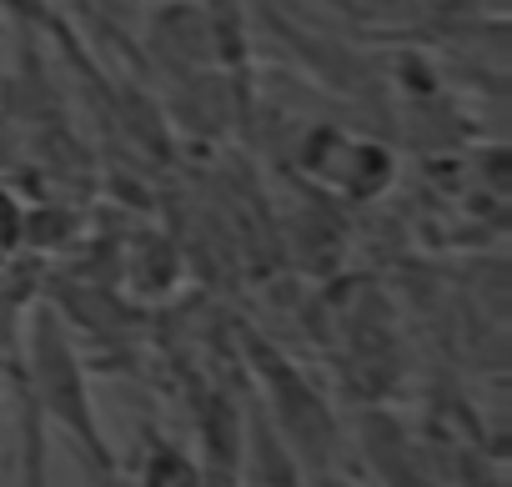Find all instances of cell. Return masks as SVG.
I'll use <instances>...</instances> for the list:
<instances>
[{"instance_id": "cell-6", "label": "cell", "mask_w": 512, "mask_h": 487, "mask_svg": "<svg viewBox=\"0 0 512 487\" xmlns=\"http://www.w3.org/2000/svg\"><path fill=\"white\" fill-rule=\"evenodd\" d=\"M16 487H51V427L21 392V482Z\"/></svg>"}, {"instance_id": "cell-2", "label": "cell", "mask_w": 512, "mask_h": 487, "mask_svg": "<svg viewBox=\"0 0 512 487\" xmlns=\"http://www.w3.org/2000/svg\"><path fill=\"white\" fill-rule=\"evenodd\" d=\"M251 362H256V377H262V387H267V402H272V427H277V437L292 447V457L297 462H307V467H327L332 457H337V417H332V407L322 402V392L277 352V347H267V342H256L251 337Z\"/></svg>"}, {"instance_id": "cell-9", "label": "cell", "mask_w": 512, "mask_h": 487, "mask_svg": "<svg viewBox=\"0 0 512 487\" xmlns=\"http://www.w3.org/2000/svg\"><path fill=\"white\" fill-rule=\"evenodd\" d=\"M322 487H342V482H327V477H322Z\"/></svg>"}, {"instance_id": "cell-1", "label": "cell", "mask_w": 512, "mask_h": 487, "mask_svg": "<svg viewBox=\"0 0 512 487\" xmlns=\"http://www.w3.org/2000/svg\"><path fill=\"white\" fill-rule=\"evenodd\" d=\"M21 392L31 397V407L41 412L46 427L66 432L71 447L101 467V472H116V452L106 442V427H101V412H96V397H91V377H86V362L76 352V337L66 327V317L41 302L26 322V382Z\"/></svg>"}, {"instance_id": "cell-4", "label": "cell", "mask_w": 512, "mask_h": 487, "mask_svg": "<svg viewBox=\"0 0 512 487\" xmlns=\"http://www.w3.org/2000/svg\"><path fill=\"white\" fill-rule=\"evenodd\" d=\"M151 36H156V51L176 61L181 71H206L221 61V26L206 0H166L151 21Z\"/></svg>"}, {"instance_id": "cell-3", "label": "cell", "mask_w": 512, "mask_h": 487, "mask_svg": "<svg viewBox=\"0 0 512 487\" xmlns=\"http://www.w3.org/2000/svg\"><path fill=\"white\" fill-rule=\"evenodd\" d=\"M302 166L312 176H322L327 186H337L342 196H352V201H377L392 186V176H397V161H392L387 146L362 141V136H347V131H317V136H307Z\"/></svg>"}, {"instance_id": "cell-5", "label": "cell", "mask_w": 512, "mask_h": 487, "mask_svg": "<svg viewBox=\"0 0 512 487\" xmlns=\"http://www.w3.org/2000/svg\"><path fill=\"white\" fill-rule=\"evenodd\" d=\"M141 487H206L201 457H191L176 442H156L141 457Z\"/></svg>"}, {"instance_id": "cell-8", "label": "cell", "mask_w": 512, "mask_h": 487, "mask_svg": "<svg viewBox=\"0 0 512 487\" xmlns=\"http://www.w3.org/2000/svg\"><path fill=\"white\" fill-rule=\"evenodd\" d=\"M462 6H472V11H487V16H507V6H512V0H462Z\"/></svg>"}, {"instance_id": "cell-7", "label": "cell", "mask_w": 512, "mask_h": 487, "mask_svg": "<svg viewBox=\"0 0 512 487\" xmlns=\"http://www.w3.org/2000/svg\"><path fill=\"white\" fill-rule=\"evenodd\" d=\"M21 236H26V211L16 196L0 191V257H11L21 247Z\"/></svg>"}]
</instances>
